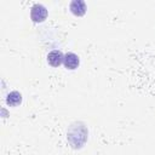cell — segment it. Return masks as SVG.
I'll return each instance as SVG.
<instances>
[{
  "label": "cell",
  "mask_w": 155,
  "mask_h": 155,
  "mask_svg": "<svg viewBox=\"0 0 155 155\" xmlns=\"http://www.w3.org/2000/svg\"><path fill=\"white\" fill-rule=\"evenodd\" d=\"M69 8L75 16H84L86 12V4L82 0H73L69 5Z\"/></svg>",
  "instance_id": "obj_4"
},
{
  "label": "cell",
  "mask_w": 155,
  "mask_h": 155,
  "mask_svg": "<svg viewBox=\"0 0 155 155\" xmlns=\"http://www.w3.org/2000/svg\"><path fill=\"white\" fill-rule=\"evenodd\" d=\"M21 102H22V94L18 91H12L6 97V103L10 107H16V105L21 104Z\"/></svg>",
  "instance_id": "obj_5"
},
{
  "label": "cell",
  "mask_w": 155,
  "mask_h": 155,
  "mask_svg": "<svg viewBox=\"0 0 155 155\" xmlns=\"http://www.w3.org/2000/svg\"><path fill=\"white\" fill-rule=\"evenodd\" d=\"M79 63H80V59L78 57V54H75L74 52H68L64 54V61H63V64L67 69H70V70H74L79 67Z\"/></svg>",
  "instance_id": "obj_3"
},
{
  "label": "cell",
  "mask_w": 155,
  "mask_h": 155,
  "mask_svg": "<svg viewBox=\"0 0 155 155\" xmlns=\"http://www.w3.org/2000/svg\"><path fill=\"white\" fill-rule=\"evenodd\" d=\"M64 61V54L59 50H53L47 54V62L51 67H59Z\"/></svg>",
  "instance_id": "obj_2"
},
{
  "label": "cell",
  "mask_w": 155,
  "mask_h": 155,
  "mask_svg": "<svg viewBox=\"0 0 155 155\" xmlns=\"http://www.w3.org/2000/svg\"><path fill=\"white\" fill-rule=\"evenodd\" d=\"M46 17H47V10L44 5L35 4L30 8V18L33 19V22H35V23L44 22L46 19Z\"/></svg>",
  "instance_id": "obj_1"
}]
</instances>
